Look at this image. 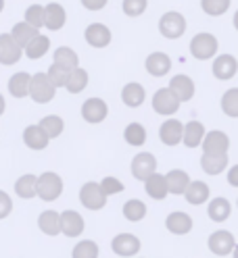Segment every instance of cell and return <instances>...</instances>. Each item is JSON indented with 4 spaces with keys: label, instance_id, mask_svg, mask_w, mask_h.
I'll return each instance as SVG.
<instances>
[{
    "label": "cell",
    "instance_id": "cell-47",
    "mask_svg": "<svg viewBox=\"0 0 238 258\" xmlns=\"http://www.w3.org/2000/svg\"><path fill=\"white\" fill-rule=\"evenodd\" d=\"M107 3L109 0H82L84 9H88V11H103L107 7Z\"/></svg>",
    "mask_w": 238,
    "mask_h": 258
},
{
    "label": "cell",
    "instance_id": "cell-24",
    "mask_svg": "<svg viewBox=\"0 0 238 258\" xmlns=\"http://www.w3.org/2000/svg\"><path fill=\"white\" fill-rule=\"evenodd\" d=\"M15 194L23 200H31L38 196V177L31 175V173H25L21 175L17 181H15Z\"/></svg>",
    "mask_w": 238,
    "mask_h": 258
},
{
    "label": "cell",
    "instance_id": "cell-23",
    "mask_svg": "<svg viewBox=\"0 0 238 258\" xmlns=\"http://www.w3.org/2000/svg\"><path fill=\"white\" fill-rule=\"evenodd\" d=\"M67 21V13L59 3H49L46 5V13H44V25L49 27L51 31H57L65 25Z\"/></svg>",
    "mask_w": 238,
    "mask_h": 258
},
{
    "label": "cell",
    "instance_id": "cell-5",
    "mask_svg": "<svg viewBox=\"0 0 238 258\" xmlns=\"http://www.w3.org/2000/svg\"><path fill=\"white\" fill-rule=\"evenodd\" d=\"M180 100L178 96L173 94L169 88H161L157 90L155 96H153V110L157 112V115H163V117H171L176 115L178 108H180Z\"/></svg>",
    "mask_w": 238,
    "mask_h": 258
},
{
    "label": "cell",
    "instance_id": "cell-2",
    "mask_svg": "<svg viewBox=\"0 0 238 258\" xmlns=\"http://www.w3.org/2000/svg\"><path fill=\"white\" fill-rule=\"evenodd\" d=\"M107 194L103 189L101 183L97 181H86L82 185V189H79V202H82L84 208H88V211H103V208L107 206Z\"/></svg>",
    "mask_w": 238,
    "mask_h": 258
},
{
    "label": "cell",
    "instance_id": "cell-11",
    "mask_svg": "<svg viewBox=\"0 0 238 258\" xmlns=\"http://www.w3.org/2000/svg\"><path fill=\"white\" fill-rule=\"evenodd\" d=\"M193 227H195L193 217L188 213H182V211H173L165 219V229L173 235H186V233L193 231Z\"/></svg>",
    "mask_w": 238,
    "mask_h": 258
},
{
    "label": "cell",
    "instance_id": "cell-26",
    "mask_svg": "<svg viewBox=\"0 0 238 258\" xmlns=\"http://www.w3.org/2000/svg\"><path fill=\"white\" fill-rule=\"evenodd\" d=\"M38 227H40V231L44 235H51V237L63 233L61 231V213H57V211H44V213H40Z\"/></svg>",
    "mask_w": 238,
    "mask_h": 258
},
{
    "label": "cell",
    "instance_id": "cell-51",
    "mask_svg": "<svg viewBox=\"0 0 238 258\" xmlns=\"http://www.w3.org/2000/svg\"><path fill=\"white\" fill-rule=\"evenodd\" d=\"M232 258H238V244H236V248H234V252H232Z\"/></svg>",
    "mask_w": 238,
    "mask_h": 258
},
{
    "label": "cell",
    "instance_id": "cell-44",
    "mask_svg": "<svg viewBox=\"0 0 238 258\" xmlns=\"http://www.w3.org/2000/svg\"><path fill=\"white\" fill-rule=\"evenodd\" d=\"M147 7H149V0H123V5H121L123 13L128 17H140L147 11Z\"/></svg>",
    "mask_w": 238,
    "mask_h": 258
},
{
    "label": "cell",
    "instance_id": "cell-33",
    "mask_svg": "<svg viewBox=\"0 0 238 258\" xmlns=\"http://www.w3.org/2000/svg\"><path fill=\"white\" fill-rule=\"evenodd\" d=\"M55 64H59V67H63L65 71H75L79 67V60H77V54L73 48L69 46H61L55 50Z\"/></svg>",
    "mask_w": 238,
    "mask_h": 258
},
{
    "label": "cell",
    "instance_id": "cell-7",
    "mask_svg": "<svg viewBox=\"0 0 238 258\" xmlns=\"http://www.w3.org/2000/svg\"><path fill=\"white\" fill-rule=\"evenodd\" d=\"M207 248L215 254V256H230L236 248V237L232 231L228 229H217L209 235L207 239Z\"/></svg>",
    "mask_w": 238,
    "mask_h": 258
},
{
    "label": "cell",
    "instance_id": "cell-38",
    "mask_svg": "<svg viewBox=\"0 0 238 258\" xmlns=\"http://www.w3.org/2000/svg\"><path fill=\"white\" fill-rule=\"evenodd\" d=\"M49 48H51V40L46 38V36H38L34 42H31L27 48H25V56L27 58H31V60H38V58H42L46 52H49Z\"/></svg>",
    "mask_w": 238,
    "mask_h": 258
},
{
    "label": "cell",
    "instance_id": "cell-6",
    "mask_svg": "<svg viewBox=\"0 0 238 258\" xmlns=\"http://www.w3.org/2000/svg\"><path fill=\"white\" fill-rule=\"evenodd\" d=\"M217 52V38L211 34H197L190 40V54L199 60H209Z\"/></svg>",
    "mask_w": 238,
    "mask_h": 258
},
{
    "label": "cell",
    "instance_id": "cell-49",
    "mask_svg": "<svg viewBox=\"0 0 238 258\" xmlns=\"http://www.w3.org/2000/svg\"><path fill=\"white\" fill-rule=\"evenodd\" d=\"M5 108H7V102H5V96L0 94V117H3V112H5Z\"/></svg>",
    "mask_w": 238,
    "mask_h": 258
},
{
    "label": "cell",
    "instance_id": "cell-32",
    "mask_svg": "<svg viewBox=\"0 0 238 258\" xmlns=\"http://www.w3.org/2000/svg\"><path fill=\"white\" fill-rule=\"evenodd\" d=\"M201 167L207 175H219L228 169V154H203Z\"/></svg>",
    "mask_w": 238,
    "mask_h": 258
},
{
    "label": "cell",
    "instance_id": "cell-40",
    "mask_svg": "<svg viewBox=\"0 0 238 258\" xmlns=\"http://www.w3.org/2000/svg\"><path fill=\"white\" fill-rule=\"evenodd\" d=\"M86 86H88V73H86V69L77 67L75 71H71L69 82H67V92L69 94H79V92L86 90Z\"/></svg>",
    "mask_w": 238,
    "mask_h": 258
},
{
    "label": "cell",
    "instance_id": "cell-53",
    "mask_svg": "<svg viewBox=\"0 0 238 258\" xmlns=\"http://www.w3.org/2000/svg\"><path fill=\"white\" fill-rule=\"evenodd\" d=\"M236 206H238V200H236Z\"/></svg>",
    "mask_w": 238,
    "mask_h": 258
},
{
    "label": "cell",
    "instance_id": "cell-43",
    "mask_svg": "<svg viewBox=\"0 0 238 258\" xmlns=\"http://www.w3.org/2000/svg\"><path fill=\"white\" fill-rule=\"evenodd\" d=\"M69 71H65L63 67H59V64H51L49 67V77H51V82L55 84V88H67V82H69Z\"/></svg>",
    "mask_w": 238,
    "mask_h": 258
},
{
    "label": "cell",
    "instance_id": "cell-1",
    "mask_svg": "<svg viewBox=\"0 0 238 258\" xmlns=\"http://www.w3.org/2000/svg\"><path fill=\"white\" fill-rule=\"evenodd\" d=\"M63 194V179L59 173L46 171L38 175V198L44 202H55Z\"/></svg>",
    "mask_w": 238,
    "mask_h": 258
},
{
    "label": "cell",
    "instance_id": "cell-28",
    "mask_svg": "<svg viewBox=\"0 0 238 258\" xmlns=\"http://www.w3.org/2000/svg\"><path fill=\"white\" fill-rule=\"evenodd\" d=\"M207 215H209V219L215 221V223L228 221L230 215H232V204H230V200L221 198V196H219V198H213V200L209 202V206H207Z\"/></svg>",
    "mask_w": 238,
    "mask_h": 258
},
{
    "label": "cell",
    "instance_id": "cell-8",
    "mask_svg": "<svg viewBox=\"0 0 238 258\" xmlns=\"http://www.w3.org/2000/svg\"><path fill=\"white\" fill-rule=\"evenodd\" d=\"M140 248H142V244L134 233H117L111 239V250L121 258H134L140 252Z\"/></svg>",
    "mask_w": 238,
    "mask_h": 258
},
{
    "label": "cell",
    "instance_id": "cell-13",
    "mask_svg": "<svg viewBox=\"0 0 238 258\" xmlns=\"http://www.w3.org/2000/svg\"><path fill=\"white\" fill-rule=\"evenodd\" d=\"M86 229L84 217L75 211H63L61 213V231L67 237H79Z\"/></svg>",
    "mask_w": 238,
    "mask_h": 258
},
{
    "label": "cell",
    "instance_id": "cell-27",
    "mask_svg": "<svg viewBox=\"0 0 238 258\" xmlns=\"http://www.w3.org/2000/svg\"><path fill=\"white\" fill-rule=\"evenodd\" d=\"M31 77H34V75H29L25 71H19V73H15L9 79V92H11L13 98H25V96L29 94V90H31Z\"/></svg>",
    "mask_w": 238,
    "mask_h": 258
},
{
    "label": "cell",
    "instance_id": "cell-42",
    "mask_svg": "<svg viewBox=\"0 0 238 258\" xmlns=\"http://www.w3.org/2000/svg\"><path fill=\"white\" fill-rule=\"evenodd\" d=\"M44 13H46V7L42 5H31L27 11H25V23H29L31 27H42L44 25Z\"/></svg>",
    "mask_w": 238,
    "mask_h": 258
},
{
    "label": "cell",
    "instance_id": "cell-3",
    "mask_svg": "<svg viewBox=\"0 0 238 258\" xmlns=\"http://www.w3.org/2000/svg\"><path fill=\"white\" fill-rule=\"evenodd\" d=\"M57 94V88L55 84L51 82L49 73H36L31 77V90H29V96L31 100L38 102V104H49Z\"/></svg>",
    "mask_w": 238,
    "mask_h": 258
},
{
    "label": "cell",
    "instance_id": "cell-45",
    "mask_svg": "<svg viewBox=\"0 0 238 258\" xmlns=\"http://www.w3.org/2000/svg\"><path fill=\"white\" fill-rule=\"evenodd\" d=\"M101 185H103L107 196H115V194H121L125 189V185L117 179V177H105V179L101 181Z\"/></svg>",
    "mask_w": 238,
    "mask_h": 258
},
{
    "label": "cell",
    "instance_id": "cell-36",
    "mask_svg": "<svg viewBox=\"0 0 238 258\" xmlns=\"http://www.w3.org/2000/svg\"><path fill=\"white\" fill-rule=\"evenodd\" d=\"M123 140L130 144V146H142L147 142V129L142 127L140 123H130L128 127L123 129Z\"/></svg>",
    "mask_w": 238,
    "mask_h": 258
},
{
    "label": "cell",
    "instance_id": "cell-30",
    "mask_svg": "<svg viewBox=\"0 0 238 258\" xmlns=\"http://www.w3.org/2000/svg\"><path fill=\"white\" fill-rule=\"evenodd\" d=\"M11 36L15 38V42H17L23 50L25 48L34 42L38 36H40V31L36 29V27H31L29 23H25V21H21V23H17V25H13V31H11Z\"/></svg>",
    "mask_w": 238,
    "mask_h": 258
},
{
    "label": "cell",
    "instance_id": "cell-20",
    "mask_svg": "<svg viewBox=\"0 0 238 258\" xmlns=\"http://www.w3.org/2000/svg\"><path fill=\"white\" fill-rule=\"evenodd\" d=\"M147 71L153 75V77H163L169 73L171 69V58L165 54V52H151L147 56V62H145Z\"/></svg>",
    "mask_w": 238,
    "mask_h": 258
},
{
    "label": "cell",
    "instance_id": "cell-31",
    "mask_svg": "<svg viewBox=\"0 0 238 258\" xmlns=\"http://www.w3.org/2000/svg\"><path fill=\"white\" fill-rule=\"evenodd\" d=\"M145 98H147L145 88H142L140 84H136V82L123 86V90H121V100H123L125 106H130V108H138L142 102H145Z\"/></svg>",
    "mask_w": 238,
    "mask_h": 258
},
{
    "label": "cell",
    "instance_id": "cell-14",
    "mask_svg": "<svg viewBox=\"0 0 238 258\" xmlns=\"http://www.w3.org/2000/svg\"><path fill=\"white\" fill-rule=\"evenodd\" d=\"M159 140L165 146H178L180 142H184V125L178 119H167L159 127Z\"/></svg>",
    "mask_w": 238,
    "mask_h": 258
},
{
    "label": "cell",
    "instance_id": "cell-10",
    "mask_svg": "<svg viewBox=\"0 0 238 258\" xmlns=\"http://www.w3.org/2000/svg\"><path fill=\"white\" fill-rule=\"evenodd\" d=\"M109 115V106L103 98H88L84 104H82V117L86 123H103Z\"/></svg>",
    "mask_w": 238,
    "mask_h": 258
},
{
    "label": "cell",
    "instance_id": "cell-39",
    "mask_svg": "<svg viewBox=\"0 0 238 258\" xmlns=\"http://www.w3.org/2000/svg\"><path fill=\"white\" fill-rule=\"evenodd\" d=\"M221 110L226 117L238 119V88H230L221 96Z\"/></svg>",
    "mask_w": 238,
    "mask_h": 258
},
{
    "label": "cell",
    "instance_id": "cell-48",
    "mask_svg": "<svg viewBox=\"0 0 238 258\" xmlns=\"http://www.w3.org/2000/svg\"><path fill=\"white\" fill-rule=\"evenodd\" d=\"M228 183L232 187H238V165L230 167V171H228Z\"/></svg>",
    "mask_w": 238,
    "mask_h": 258
},
{
    "label": "cell",
    "instance_id": "cell-19",
    "mask_svg": "<svg viewBox=\"0 0 238 258\" xmlns=\"http://www.w3.org/2000/svg\"><path fill=\"white\" fill-rule=\"evenodd\" d=\"M169 90L178 96L180 102H188L195 96V82L188 75H176V77H171Z\"/></svg>",
    "mask_w": 238,
    "mask_h": 258
},
{
    "label": "cell",
    "instance_id": "cell-52",
    "mask_svg": "<svg viewBox=\"0 0 238 258\" xmlns=\"http://www.w3.org/2000/svg\"><path fill=\"white\" fill-rule=\"evenodd\" d=\"M3 9H5V0H0V13H3Z\"/></svg>",
    "mask_w": 238,
    "mask_h": 258
},
{
    "label": "cell",
    "instance_id": "cell-35",
    "mask_svg": "<svg viewBox=\"0 0 238 258\" xmlns=\"http://www.w3.org/2000/svg\"><path fill=\"white\" fill-rule=\"evenodd\" d=\"M99 244L94 239H79L71 250V258H99Z\"/></svg>",
    "mask_w": 238,
    "mask_h": 258
},
{
    "label": "cell",
    "instance_id": "cell-50",
    "mask_svg": "<svg viewBox=\"0 0 238 258\" xmlns=\"http://www.w3.org/2000/svg\"><path fill=\"white\" fill-rule=\"evenodd\" d=\"M234 27H236V29H238V11H236V13H234Z\"/></svg>",
    "mask_w": 238,
    "mask_h": 258
},
{
    "label": "cell",
    "instance_id": "cell-34",
    "mask_svg": "<svg viewBox=\"0 0 238 258\" xmlns=\"http://www.w3.org/2000/svg\"><path fill=\"white\" fill-rule=\"evenodd\" d=\"M121 213H123V219H125V221H130V223H140L142 219L147 217V204L142 202V200H138V198L128 200V202L123 204Z\"/></svg>",
    "mask_w": 238,
    "mask_h": 258
},
{
    "label": "cell",
    "instance_id": "cell-15",
    "mask_svg": "<svg viewBox=\"0 0 238 258\" xmlns=\"http://www.w3.org/2000/svg\"><path fill=\"white\" fill-rule=\"evenodd\" d=\"M21 54H23V48L15 42L11 34H0V62L15 64V62H19Z\"/></svg>",
    "mask_w": 238,
    "mask_h": 258
},
{
    "label": "cell",
    "instance_id": "cell-21",
    "mask_svg": "<svg viewBox=\"0 0 238 258\" xmlns=\"http://www.w3.org/2000/svg\"><path fill=\"white\" fill-rule=\"evenodd\" d=\"M145 191L153 200H165L167 194H169V185H167L165 175H161V173L151 175L149 179L145 181Z\"/></svg>",
    "mask_w": 238,
    "mask_h": 258
},
{
    "label": "cell",
    "instance_id": "cell-16",
    "mask_svg": "<svg viewBox=\"0 0 238 258\" xmlns=\"http://www.w3.org/2000/svg\"><path fill=\"white\" fill-rule=\"evenodd\" d=\"M84 38L92 48H105L111 44V29L103 23H92L86 27Z\"/></svg>",
    "mask_w": 238,
    "mask_h": 258
},
{
    "label": "cell",
    "instance_id": "cell-29",
    "mask_svg": "<svg viewBox=\"0 0 238 258\" xmlns=\"http://www.w3.org/2000/svg\"><path fill=\"white\" fill-rule=\"evenodd\" d=\"M209 185L205 183V181H193L188 185L186 194H184V198L188 204H193V206H201L205 202H209Z\"/></svg>",
    "mask_w": 238,
    "mask_h": 258
},
{
    "label": "cell",
    "instance_id": "cell-22",
    "mask_svg": "<svg viewBox=\"0 0 238 258\" xmlns=\"http://www.w3.org/2000/svg\"><path fill=\"white\" fill-rule=\"evenodd\" d=\"M205 125L201 121H190L184 125V146L186 148H199L205 142Z\"/></svg>",
    "mask_w": 238,
    "mask_h": 258
},
{
    "label": "cell",
    "instance_id": "cell-37",
    "mask_svg": "<svg viewBox=\"0 0 238 258\" xmlns=\"http://www.w3.org/2000/svg\"><path fill=\"white\" fill-rule=\"evenodd\" d=\"M38 125L44 129L46 136H49L51 140L53 138H59L63 134V129H65V121H63L59 115H46L44 119H40Z\"/></svg>",
    "mask_w": 238,
    "mask_h": 258
},
{
    "label": "cell",
    "instance_id": "cell-18",
    "mask_svg": "<svg viewBox=\"0 0 238 258\" xmlns=\"http://www.w3.org/2000/svg\"><path fill=\"white\" fill-rule=\"evenodd\" d=\"M236 69H238V62H236V58H234L232 54H221V56H217V58L213 60V67H211L213 75H215L217 79H221V82H228V79H232V77L236 75Z\"/></svg>",
    "mask_w": 238,
    "mask_h": 258
},
{
    "label": "cell",
    "instance_id": "cell-4",
    "mask_svg": "<svg viewBox=\"0 0 238 258\" xmlns=\"http://www.w3.org/2000/svg\"><path fill=\"white\" fill-rule=\"evenodd\" d=\"M159 31H161V36H165L167 40L182 38L184 31H186L184 15L176 13V11H169V13L161 15V19H159Z\"/></svg>",
    "mask_w": 238,
    "mask_h": 258
},
{
    "label": "cell",
    "instance_id": "cell-17",
    "mask_svg": "<svg viewBox=\"0 0 238 258\" xmlns=\"http://www.w3.org/2000/svg\"><path fill=\"white\" fill-rule=\"evenodd\" d=\"M51 138L46 136V132L40 125H29L23 129V144L29 150H44L49 146Z\"/></svg>",
    "mask_w": 238,
    "mask_h": 258
},
{
    "label": "cell",
    "instance_id": "cell-41",
    "mask_svg": "<svg viewBox=\"0 0 238 258\" xmlns=\"http://www.w3.org/2000/svg\"><path fill=\"white\" fill-rule=\"evenodd\" d=\"M201 7L211 17H219L230 9V0H201Z\"/></svg>",
    "mask_w": 238,
    "mask_h": 258
},
{
    "label": "cell",
    "instance_id": "cell-9",
    "mask_svg": "<svg viewBox=\"0 0 238 258\" xmlns=\"http://www.w3.org/2000/svg\"><path fill=\"white\" fill-rule=\"evenodd\" d=\"M132 175L138 181H147L151 175L157 173V158L151 152H140L132 158Z\"/></svg>",
    "mask_w": 238,
    "mask_h": 258
},
{
    "label": "cell",
    "instance_id": "cell-46",
    "mask_svg": "<svg viewBox=\"0 0 238 258\" xmlns=\"http://www.w3.org/2000/svg\"><path fill=\"white\" fill-rule=\"evenodd\" d=\"M11 213H13V200L5 189H0V221L7 219Z\"/></svg>",
    "mask_w": 238,
    "mask_h": 258
},
{
    "label": "cell",
    "instance_id": "cell-12",
    "mask_svg": "<svg viewBox=\"0 0 238 258\" xmlns=\"http://www.w3.org/2000/svg\"><path fill=\"white\" fill-rule=\"evenodd\" d=\"M230 150V138L219 132V129H213L205 136L203 142V154H228Z\"/></svg>",
    "mask_w": 238,
    "mask_h": 258
},
{
    "label": "cell",
    "instance_id": "cell-25",
    "mask_svg": "<svg viewBox=\"0 0 238 258\" xmlns=\"http://www.w3.org/2000/svg\"><path fill=\"white\" fill-rule=\"evenodd\" d=\"M165 179H167V185H169V194H173V196H184L188 185L193 183L190 181V177L186 171L182 169H173L165 175Z\"/></svg>",
    "mask_w": 238,
    "mask_h": 258
}]
</instances>
